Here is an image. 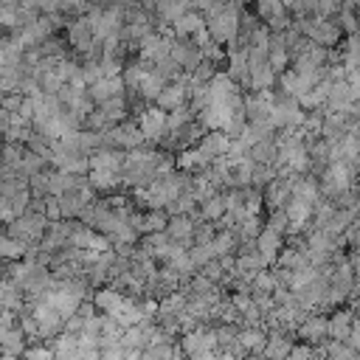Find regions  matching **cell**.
Wrapping results in <instances>:
<instances>
[{"mask_svg": "<svg viewBox=\"0 0 360 360\" xmlns=\"http://www.w3.org/2000/svg\"><path fill=\"white\" fill-rule=\"evenodd\" d=\"M205 31L211 37V42L217 45H231L239 37V6L225 3L219 11L205 14Z\"/></svg>", "mask_w": 360, "mask_h": 360, "instance_id": "1", "label": "cell"}, {"mask_svg": "<svg viewBox=\"0 0 360 360\" xmlns=\"http://www.w3.org/2000/svg\"><path fill=\"white\" fill-rule=\"evenodd\" d=\"M45 231H48V219L42 214H34V211H25L22 217H17V219L8 222V236L17 239V242H22L25 248L39 245L42 236H45Z\"/></svg>", "mask_w": 360, "mask_h": 360, "instance_id": "2", "label": "cell"}, {"mask_svg": "<svg viewBox=\"0 0 360 360\" xmlns=\"http://www.w3.org/2000/svg\"><path fill=\"white\" fill-rule=\"evenodd\" d=\"M352 186V166L343 163V160H335L326 166V172L321 174V188L329 194V197H340L346 194Z\"/></svg>", "mask_w": 360, "mask_h": 360, "instance_id": "3", "label": "cell"}, {"mask_svg": "<svg viewBox=\"0 0 360 360\" xmlns=\"http://www.w3.org/2000/svg\"><path fill=\"white\" fill-rule=\"evenodd\" d=\"M138 129L146 141H160L166 135V112L160 107H146L138 118Z\"/></svg>", "mask_w": 360, "mask_h": 360, "instance_id": "4", "label": "cell"}, {"mask_svg": "<svg viewBox=\"0 0 360 360\" xmlns=\"http://www.w3.org/2000/svg\"><path fill=\"white\" fill-rule=\"evenodd\" d=\"M253 242H256V253L262 256V262H264V264H276V259H278V253H281V248H284V236L264 225Z\"/></svg>", "mask_w": 360, "mask_h": 360, "instance_id": "5", "label": "cell"}, {"mask_svg": "<svg viewBox=\"0 0 360 360\" xmlns=\"http://www.w3.org/2000/svg\"><path fill=\"white\" fill-rule=\"evenodd\" d=\"M87 172H121L124 166V152L121 149H110V146H101L96 152L87 155Z\"/></svg>", "mask_w": 360, "mask_h": 360, "instance_id": "6", "label": "cell"}, {"mask_svg": "<svg viewBox=\"0 0 360 360\" xmlns=\"http://www.w3.org/2000/svg\"><path fill=\"white\" fill-rule=\"evenodd\" d=\"M87 96H90V101L96 107L110 101V98H115V96H124V79L121 76H110V79L104 76V79H98L96 84L87 87Z\"/></svg>", "mask_w": 360, "mask_h": 360, "instance_id": "7", "label": "cell"}, {"mask_svg": "<svg viewBox=\"0 0 360 360\" xmlns=\"http://www.w3.org/2000/svg\"><path fill=\"white\" fill-rule=\"evenodd\" d=\"M68 42H70L76 51H82V53H90V51H93L96 37H93V25H90L87 17H79L76 22H70V28H68Z\"/></svg>", "mask_w": 360, "mask_h": 360, "instance_id": "8", "label": "cell"}, {"mask_svg": "<svg viewBox=\"0 0 360 360\" xmlns=\"http://www.w3.org/2000/svg\"><path fill=\"white\" fill-rule=\"evenodd\" d=\"M186 96H188V87H186V82H183V79H180V82H169V84L158 93L155 107H160L163 112L177 110V107H183V104H186Z\"/></svg>", "mask_w": 360, "mask_h": 360, "instance_id": "9", "label": "cell"}, {"mask_svg": "<svg viewBox=\"0 0 360 360\" xmlns=\"http://www.w3.org/2000/svg\"><path fill=\"white\" fill-rule=\"evenodd\" d=\"M197 149H200L208 160H217V158H225V152L231 149V138H228L225 132H219V129H211V132H205V135L197 141Z\"/></svg>", "mask_w": 360, "mask_h": 360, "instance_id": "10", "label": "cell"}, {"mask_svg": "<svg viewBox=\"0 0 360 360\" xmlns=\"http://www.w3.org/2000/svg\"><path fill=\"white\" fill-rule=\"evenodd\" d=\"M180 343H183V349H186L188 357H197V354H208V352H214V346H217V335L208 332V329H194V332H188Z\"/></svg>", "mask_w": 360, "mask_h": 360, "instance_id": "11", "label": "cell"}, {"mask_svg": "<svg viewBox=\"0 0 360 360\" xmlns=\"http://www.w3.org/2000/svg\"><path fill=\"white\" fill-rule=\"evenodd\" d=\"M200 31H205V17L200 11H186L177 22H172V37L174 39H191Z\"/></svg>", "mask_w": 360, "mask_h": 360, "instance_id": "12", "label": "cell"}, {"mask_svg": "<svg viewBox=\"0 0 360 360\" xmlns=\"http://www.w3.org/2000/svg\"><path fill=\"white\" fill-rule=\"evenodd\" d=\"M129 222H132V228L138 231V233H158V231H166V222H169V217L166 214H160V211H149V214H135V217H129Z\"/></svg>", "mask_w": 360, "mask_h": 360, "instance_id": "13", "label": "cell"}, {"mask_svg": "<svg viewBox=\"0 0 360 360\" xmlns=\"http://www.w3.org/2000/svg\"><path fill=\"white\" fill-rule=\"evenodd\" d=\"M191 231H194V219H191L188 214H180V217H169V222H166V233H169V239H174V242H183L186 248L191 245Z\"/></svg>", "mask_w": 360, "mask_h": 360, "instance_id": "14", "label": "cell"}, {"mask_svg": "<svg viewBox=\"0 0 360 360\" xmlns=\"http://www.w3.org/2000/svg\"><path fill=\"white\" fill-rule=\"evenodd\" d=\"M273 79H276V73H273V68H270L267 62H256V65H250V70H248V87L256 90V93L270 90V87H273Z\"/></svg>", "mask_w": 360, "mask_h": 360, "instance_id": "15", "label": "cell"}, {"mask_svg": "<svg viewBox=\"0 0 360 360\" xmlns=\"http://www.w3.org/2000/svg\"><path fill=\"white\" fill-rule=\"evenodd\" d=\"M96 307L104 312V315H115L118 312V307L127 301V295L121 292V290H115V287H104V290H98L96 292Z\"/></svg>", "mask_w": 360, "mask_h": 360, "instance_id": "16", "label": "cell"}, {"mask_svg": "<svg viewBox=\"0 0 360 360\" xmlns=\"http://www.w3.org/2000/svg\"><path fill=\"white\" fill-rule=\"evenodd\" d=\"M0 352L3 354H11V357H20L25 352V332L20 326L6 329L3 338H0Z\"/></svg>", "mask_w": 360, "mask_h": 360, "instance_id": "17", "label": "cell"}, {"mask_svg": "<svg viewBox=\"0 0 360 360\" xmlns=\"http://www.w3.org/2000/svg\"><path fill=\"white\" fill-rule=\"evenodd\" d=\"M96 110L107 118V124H110V127H115V124H121V121H124V115H127V101H124V96H115V98H110V101L98 104Z\"/></svg>", "mask_w": 360, "mask_h": 360, "instance_id": "18", "label": "cell"}, {"mask_svg": "<svg viewBox=\"0 0 360 360\" xmlns=\"http://www.w3.org/2000/svg\"><path fill=\"white\" fill-rule=\"evenodd\" d=\"M84 180L93 191H110L121 183V172H87Z\"/></svg>", "mask_w": 360, "mask_h": 360, "instance_id": "19", "label": "cell"}, {"mask_svg": "<svg viewBox=\"0 0 360 360\" xmlns=\"http://www.w3.org/2000/svg\"><path fill=\"white\" fill-rule=\"evenodd\" d=\"M262 352H264L267 360H287V354L292 352V343L284 335H273V338H267V343H264Z\"/></svg>", "mask_w": 360, "mask_h": 360, "instance_id": "20", "label": "cell"}, {"mask_svg": "<svg viewBox=\"0 0 360 360\" xmlns=\"http://www.w3.org/2000/svg\"><path fill=\"white\" fill-rule=\"evenodd\" d=\"M208 245H211V253H214V259H222V256H228V253L236 248V233L225 228V231L214 233V239H211Z\"/></svg>", "mask_w": 360, "mask_h": 360, "instance_id": "21", "label": "cell"}, {"mask_svg": "<svg viewBox=\"0 0 360 360\" xmlns=\"http://www.w3.org/2000/svg\"><path fill=\"white\" fill-rule=\"evenodd\" d=\"M298 335L307 338V340H321L323 335H329V323H326L323 318H318V315H309V318L298 326Z\"/></svg>", "mask_w": 360, "mask_h": 360, "instance_id": "22", "label": "cell"}, {"mask_svg": "<svg viewBox=\"0 0 360 360\" xmlns=\"http://www.w3.org/2000/svg\"><path fill=\"white\" fill-rule=\"evenodd\" d=\"M267 343V338L259 332V326H248L245 332L236 335V346L239 349H248V352H262Z\"/></svg>", "mask_w": 360, "mask_h": 360, "instance_id": "23", "label": "cell"}, {"mask_svg": "<svg viewBox=\"0 0 360 360\" xmlns=\"http://www.w3.org/2000/svg\"><path fill=\"white\" fill-rule=\"evenodd\" d=\"M25 245L22 242H17V239H11L8 233H0V259H6V262H20L22 256H25Z\"/></svg>", "mask_w": 360, "mask_h": 360, "instance_id": "24", "label": "cell"}, {"mask_svg": "<svg viewBox=\"0 0 360 360\" xmlns=\"http://www.w3.org/2000/svg\"><path fill=\"white\" fill-rule=\"evenodd\" d=\"M200 217H202L205 222H219V219L225 217V200H222V194L208 197V200L202 202V208H200Z\"/></svg>", "mask_w": 360, "mask_h": 360, "instance_id": "25", "label": "cell"}, {"mask_svg": "<svg viewBox=\"0 0 360 360\" xmlns=\"http://www.w3.org/2000/svg\"><path fill=\"white\" fill-rule=\"evenodd\" d=\"M326 323H329V335L332 338H349V332H352V315L349 312H338Z\"/></svg>", "mask_w": 360, "mask_h": 360, "instance_id": "26", "label": "cell"}, {"mask_svg": "<svg viewBox=\"0 0 360 360\" xmlns=\"http://www.w3.org/2000/svg\"><path fill=\"white\" fill-rule=\"evenodd\" d=\"M256 11H259V17H262L264 22H270V20L281 17V14H287L284 6H281V0H256Z\"/></svg>", "mask_w": 360, "mask_h": 360, "instance_id": "27", "label": "cell"}, {"mask_svg": "<svg viewBox=\"0 0 360 360\" xmlns=\"http://www.w3.org/2000/svg\"><path fill=\"white\" fill-rule=\"evenodd\" d=\"M343 65H346V70H357L360 68V34L349 37V45H346V53H343Z\"/></svg>", "mask_w": 360, "mask_h": 360, "instance_id": "28", "label": "cell"}, {"mask_svg": "<svg viewBox=\"0 0 360 360\" xmlns=\"http://www.w3.org/2000/svg\"><path fill=\"white\" fill-rule=\"evenodd\" d=\"M141 360H174V349L169 343H152L141 349Z\"/></svg>", "mask_w": 360, "mask_h": 360, "instance_id": "29", "label": "cell"}, {"mask_svg": "<svg viewBox=\"0 0 360 360\" xmlns=\"http://www.w3.org/2000/svg\"><path fill=\"white\" fill-rule=\"evenodd\" d=\"M267 228H273L276 233H281V236H284V231L290 228V219H287V214H284V208H278V211H270V219H267Z\"/></svg>", "mask_w": 360, "mask_h": 360, "instance_id": "30", "label": "cell"}, {"mask_svg": "<svg viewBox=\"0 0 360 360\" xmlns=\"http://www.w3.org/2000/svg\"><path fill=\"white\" fill-rule=\"evenodd\" d=\"M45 219L48 222H59L62 219V211H59V200L56 197H45Z\"/></svg>", "mask_w": 360, "mask_h": 360, "instance_id": "31", "label": "cell"}, {"mask_svg": "<svg viewBox=\"0 0 360 360\" xmlns=\"http://www.w3.org/2000/svg\"><path fill=\"white\" fill-rule=\"evenodd\" d=\"M14 214H11V205H8V197L0 194V222H11Z\"/></svg>", "mask_w": 360, "mask_h": 360, "instance_id": "32", "label": "cell"}, {"mask_svg": "<svg viewBox=\"0 0 360 360\" xmlns=\"http://www.w3.org/2000/svg\"><path fill=\"white\" fill-rule=\"evenodd\" d=\"M354 290L360 292V259H357V264H354Z\"/></svg>", "mask_w": 360, "mask_h": 360, "instance_id": "33", "label": "cell"}, {"mask_svg": "<svg viewBox=\"0 0 360 360\" xmlns=\"http://www.w3.org/2000/svg\"><path fill=\"white\" fill-rule=\"evenodd\" d=\"M214 360H236L233 354H219V357H214Z\"/></svg>", "mask_w": 360, "mask_h": 360, "instance_id": "34", "label": "cell"}]
</instances>
